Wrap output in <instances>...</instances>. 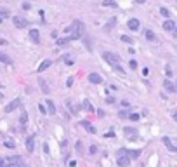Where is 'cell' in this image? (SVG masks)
<instances>
[{"label":"cell","instance_id":"obj_1","mask_svg":"<svg viewBox=\"0 0 177 167\" xmlns=\"http://www.w3.org/2000/svg\"><path fill=\"white\" fill-rule=\"evenodd\" d=\"M66 35L70 37V40H78V38L83 35V23L73 21V24L66 28Z\"/></svg>","mask_w":177,"mask_h":167},{"label":"cell","instance_id":"obj_26","mask_svg":"<svg viewBox=\"0 0 177 167\" xmlns=\"http://www.w3.org/2000/svg\"><path fill=\"white\" fill-rule=\"evenodd\" d=\"M146 38H148V40H155L156 37H155V33H153L151 30H146Z\"/></svg>","mask_w":177,"mask_h":167},{"label":"cell","instance_id":"obj_3","mask_svg":"<svg viewBox=\"0 0 177 167\" xmlns=\"http://www.w3.org/2000/svg\"><path fill=\"white\" fill-rule=\"evenodd\" d=\"M129 164H130V159L127 157V153H125V148L118 150V166H120V167H127Z\"/></svg>","mask_w":177,"mask_h":167},{"label":"cell","instance_id":"obj_46","mask_svg":"<svg viewBox=\"0 0 177 167\" xmlns=\"http://www.w3.org/2000/svg\"><path fill=\"white\" fill-rule=\"evenodd\" d=\"M0 99H3V94H2V92H0Z\"/></svg>","mask_w":177,"mask_h":167},{"label":"cell","instance_id":"obj_20","mask_svg":"<svg viewBox=\"0 0 177 167\" xmlns=\"http://www.w3.org/2000/svg\"><path fill=\"white\" fill-rule=\"evenodd\" d=\"M115 23H116V17H111V19L108 21V24L104 26V31H110V30H111V28L115 26Z\"/></svg>","mask_w":177,"mask_h":167},{"label":"cell","instance_id":"obj_10","mask_svg":"<svg viewBox=\"0 0 177 167\" xmlns=\"http://www.w3.org/2000/svg\"><path fill=\"white\" fill-rule=\"evenodd\" d=\"M19 105H21V99H19V98H17V99H14L12 103H9V105L5 106V113H10V112H14V110H16Z\"/></svg>","mask_w":177,"mask_h":167},{"label":"cell","instance_id":"obj_28","mask_svg":"<svg viewBox=\"0 0 177 167\" xmlns=\"http://www.w3.org/2000/svg\"><path fill=\"white\" fill-rule=\"evenodd\" d=\"M3 145H5V148H14V146H16V143H14V141H10V139H5V141H3Z\"/></svg>","mask_w":177,"mask_h":167},{"label":"cell","instance_id":"obj_33","mask_svg":"<svg viewBox=\"0 0 177 167\" xmlns=\"http://www.w3.org/2000/svg\"><path fill=\"white\" fill-rule=\"evenodd\" d=\"M38 110H40V113H43V115L47 113V108H45L43 105H38Z\"/></svg>","mask_w":177,"mask_h":167},{"label":"cell","instance_id":"obj_16","mask_svg":"<svg viewBox=\"0 0 177 167\" xmlns=\"http://www.w3.org/2000/svg\"><path fill=\"white\" fill-rule=\"evenodd\" d=\"M45 103H47V112H49L50 115H54V113H56V106H54V103H52L50 99H47Z\"/></svg>","mask_w":177,"mask_h":167},{"label":"cell","instance_id":"obj_17","mask_svg":"<svg viewBox=\"0 0 177 167\" xmlns=\"http://www.w3.org/2000/svg\"><path fill=\"white\" fill-rule=\"evenodd\" d=\"M125 134H127L129 138H137V131L132 129V127H125Z\"/></svg>","mask_w":177,"mask_h":167},{"label":"cell","instance_id":"obj_4","mask_svg":"<svg viewBox=\"0 0 177 167\" xmlns=\"http://www.w3.org/2000/svg\"><path fill=\"white\" fill-rule=\"evenodd\" d=\"M7 162H9V166H10V167H26V164L23 162V159H21L19 155L9 157V159H7Z\"/></svg>","mask_w":177,"mask_h":167},{"label":"cell","instance_id":"obj_44","mask_svg":"<svg viewBox=\"0 0 177 167\" xmlns=\"http://www.w3.org/2000/svg\"><path fill=\"white\" fill-rule=\"evenodd\" d=\"M136 2H137V3H144L146 0H136Z\"/></svg>","mask_w":177,"mask_h":167},{"label":"cell","instance_id":"obj_37","mask_svg":"<svg viewBox=\"0 0 177 167\" xmlns=\"http://www.w3.org/2000/svg\"><path fill=\"white\" fill-rule=\"evenodd\" d=\"M104 136H106V138H113V136H115V132H113V131H110V132H106Z\"/></svg>","mask_w":177,"mask_h":167},{"label":"cell","instance_id":"obj_19","mask_svg":"<svg viewBox=\"0 0 177 167\" xmlns=\"http://www.w3.org/2000/svg\"><path fill=\"white\" fill-rule=\"evenodd\" d=\"M70 42H71L70 37H66V38H57V45H59V47H66Z\"/></svg>","mask_w":177,"mask_h":167},{"label":"cell","instance_id":"obj_15","mask_svg":"<svg viewBox=\"0 0 177 167\" xmlns=\"http://www.w3.org/2000/svg\"><path fill=\"white\" fill-rule=\"evenodd\" d=\"M125 153H127V157H129V159H139L141 150H125Z\"/></svg>","mask_w":177,"mask_h":167},{"label":"cell","instance_id":"obj_14","mask_svg":"<svg viewBox=\"0 0 177 167\" xmlns=\"http://www.w3.org/2000/svg\"><path fill=\"white\" fill-rule=\"evenodd\" d=\"M163 87H165V91H167V92H176V91H177V87L170 82V80H165V82H163Z\"/></svg>","mask_w":177,"mask_h":167},{"label":"cell","instance_id":"obj_25","mask_svg":"<svg viewBox=\"0 0 177 167\" xmlns=\"http://www.w3.org/2000/svg\"><path fill=\"white\" fill-rule=\"evenodd\" d=\"M40 85H42V91H43V92H45V94H49V92H50V89H49V87H47V84H45V82H43V80H42V78H40Z\"/></svg>","mask_w":177,"mask_h":167},{"label":"cell","instance_id":"obj_23","mask_svg":"<svg viewBox=\"0 0 177 167\" xmlns=\"http://www.w3.org/2000/svg\"><path fill=\"white\" fill-rule=\"evenodd\" d=\"M82 105H83V108H85V110H87L89 113H92V112H94V106H92V105H90L89 101H83Z\"/></svg>","mask_w":177,"mask_h":167},{"label":"cell","instance_id":"obj_47","mask_svg":"<svg viewBox=\"0 0 177 167\" xmlns=\"http://www.w3.org/2000/svg\"><path fill=\"white\" fill-rule=\"evenodd\" d=\"M0 23H2V17H0Z\"/></svg>","mask_w":177,"mask_h":167},{"label":"cell","instance_id":"obj_39","mask_svg":"<svg viewBox=\"0 0 177 167\" xmlns=\"http://www.w3.org/2000/svg\"><path fill=\"white\" fill-rule=\"evenodd\" d=\"M23 9H24V10H28V9H30V3H28V2H24V3H23Z\"/></svg>","mask_w":177,"mask_h":167},{"label":"cell","instance_id":"obj_18","mask_svg":"<svg viewBox=\"0 0 177 167\" xmlns=\"http://www.w3.org/2000/svg\"><path fill=\"white\" fill-rule=\"evenodd\" d=\"M10 61H12V59H10L5 52H0V63H3V64H10Z\"/></svg>","mask_w":177,"mask_h":167},{"label":"cell","instance_id":"obj_6","mask_svg":"<svg viewBox=\"0 0 177 167\" xmlns=\"http://www.w3.org/2000/svg\"><path fill=\"white\" fill-rule=\"evenodd\" d=\"M162 141H163V145H165L170 152H177V143H176V141H172V139H170V138H167V136H165Z\"/></svg>","mask_w":177,"mask_h":167},{"label":"cell","instance_id":"obj_24","mask_svg":"<svg viewBox=\"0 0 177 167\" xmlns=\"http://www.w3.org/2000/svg\"><path fill=\"white\" fill-rule=\"evenodd\" d=\"M103 5H104V7H116V2H115V0H104Z\"/></svg>","mask_w":177,"mask_h":167},{"label":"cell","instance_id":"obj_29","mask_svg":"<svg viewBox=\"0 0 177 167\" xmlns=\"http://www.w3.org/2000/svg\"><path fill=\"white\" fill-rule=\"evenodd\" d=\"M160 14H162L163 17H169V16H170V12H169V9H165V7H162V9H160Z\"/></svg>","mask_w":177,"mask_h":167},{"label":"cell","instance_id":"obj_5","mask_svg":"<svg viewBox=\"0 0 177 167\" xmlns=\"http://www.w3.org/2000/svg\"><path fill=\"white\" fill-rule=\"evenodd\" d=\"M12 23L16 24V28H26L28 26V21L24 17H19V16H12Z\"/></svg>","mask_w":177,"mask_h":167},{"label":"cell","instance_id":"obj_21","mask_svg":"<svg viewBox=\"0 0 177 167\" xmlns=\"http://www.w3.org/2000/svg\"><path fill=\"white\" fill-rule=\"evenodd\" d=\"M82 125H83V127H87V131H89L90 134H94V132H96V127H92L87 120H82Z\"/></svg>","mask_w":177,"mask_h":167},{"label":"cell","instance_id":"obj_40","mask_svg":"<svg viewBox=\"0 0 177 167\" xmlns=\"http://www.w3.org/2000/svg\"><path fill=\"white\" fill-rule=\"evenodd\" d=\"M143 75H144V77H148V75H149V70H148V68H144V70H143Z\"/></svg>","mask_w":177,"mask_h":167},{"label":"cell","instance_id":"obj_31","mask_svg":"<svg viewBox=\"0 0 177 167\" xmlns=\"http://www.w3.org/2000/svg\"><path fill=\"white\" fill-rule=\"evenodd\" d=\"M0 17L3 19V17H9V10L7 9H0Z\"/></svg>","mask_w":177,"mask_h":167},{"label":"cell","instance_id":"obj_2","mask_svg":"<svg viewBox=\"0 0 177 167\" xmlns=\"http://www.w3.org/2000/svg\"><path fill=\"white\" fill-rule=\"evenodd\" d=\"M103 59H104L108 64H111V66H116V64L120 63V58H118V54H115V52H110V51L103 52Z\"/></svg>","mask_w":177,"mask_h":167},{"label":"cell","instance_id":"obj_45","mask_svg":"<svg viewBox=\"0 0 177 167\" xmlns=\"http://www.w3.org/2000/svg\"><path fill=\"white\" fill-rule=\"evenodd\" d=\"M0 167H3V160L2 159H0Z\"/></svg>","mask_w":177,"mask_h":167},{"label":"cell","instance_id":"obj_42","mask_svg":"<svg viewBox=\"0 0 177 167\" xmlns=\"http://www.w3.org/2000/svg\"><path fill=\"white\" fill-rule=\"evenodd\" d=\"M76 152H82V143H80V141L76 143Z\"/></svg>","mask_w":177,"mask_h":167},{"label":"cell","instance_id":"obj_12","mask_svg":"<svg viewBox=\"0 0 177 167\" xmlns=\"http://www.w3.org/2000/svg\"><path fill=\"white\" fill-rule=\"evenodd\" d=\"M89 82L90 84H101L103 82V77L99 73H89Z\"/></svg>","mask_w":177,"mask_h":167},{"label":"cell","instance_id":"obj_38","mask_svg":"<svg viewBox=\"0 0 177 167\" xmlns=\"http://www.w3.org/2000/svg\"><path fill=\"white\" fill-rule=\"evenodd\" d=\"M97 152V146H90V155H94Z\"/></svg>","mask_w":177,"mask_h":167},{"label":"cell","instance_id":"obj_30","mask_svg":"<svg viewBox=\"0 0 177 167\" xmlns=\"http://www.w3.org/2000/svg\"><path fill=\"white\" fill-rule=\"evenodd\" d=\"M26 122H28V115H26V113H23V115H21V120H19V124H21V125H24Z\"/></svg>","mask_w":177,"mask_h":167},{"label":"cell","instance_id":"obj_22","mask_svg":"<svg viewBox=\"0 0 177 167\" xmlns=\"http://www.w3.org/2000/svg\"><path fill=\"white\" fill-rule=\"evenodd\" d=\"M120 40H122V42H125V44H134V38H132V37H129V35H122V37H120Z\"/></svg>","mask_w":177,"mask_h":167},{"label":"cell","instance_id":"obj_43","mask_svg":"<svg viewBox=\"0 0 177 167\" xmlns=\"http://www.w3.org/2000/svg\"><path fill=\"white\" fill-rule=\"evenodd\" d=\"M172 118H174V120H177V110L174 112V113H172Z\"/></svg>","mask_w":177,"mask_h":167},{"label":"cell","instance_id":"obj_34","mask_svg":"<svg viewBox=\"0 0 177 167\" xmlns=\"http://www.w3.org/2000/svg\"><path fill=\"white\" fill-rule=\"evenodd\" d=\"M118 117H120V118H127V117H129V113H127V112H123V110H122V112H120V113H118Z\"/></svg>","mask_w":177,"mask_h":167},{"label":"cell","instance_id":"obj_7","mask_svg":"<svg viewBox=\"0 0 177 167\" xmlns=\"http://www.w3.org/2000/svg\"><path fill=\"white\" fill-rule=\"evenodd\" d=\"M24 145H26V150L31 153V152L35 150V134H30V136L26 138V143H24Z\"/></svg>","mask_w":177,"mask_h":167},{"label":"cell","instance_id":"obj_36","mask_svg":"<svg viewBox=\"0 0 177 167\" xmlns=\"http://www.w3.org/2000/svg\"><path fill=\"white\" fill-rule=\"evenodd\" d=\"M115 101H116V99H115V98H113V96H110V98H108V99H106V103H108V105H113V103H115Z\"/></svg>","mask_w":177,"mask_h":167},{"label":"cell","instance_id":"obj_35","mask_svg":"<svg viewBox=\"0 0 177 167\" xmlns=\"http://www.w3.org/2000/svg\"><path fill=\"white\" fill-rule=\"evenodd\" d=\"M73 85V77H70L68 80H66V87H71Z\"/></svg>","mask_w":177,"mask_h":167},{"label":"cell","instance_id":"obj_41","mask_svg":"<svg viewBox=\"0 0 177 167\" xmlns=\"http://www.w3.org/2000/svg\"><path fill=\"white\" fill-rule=\"evenodd\" d=\"M97 117H101V118H103V117H104V112H103V110H97Z\"/></svg>","mask_w":177,"mask_h":167},{"label":"cell","instance_id":"obj_48","mask_svg":"<svg viewBox=\"0 0 177 167\" xmlns=\"http://www.w3.org/2000/svg\"><path fill=\"white\" fill-rule=\"evenodd\" d=\"M176 2H177V0H176Z\"/></svg>","mask_w":177,"mask_h":167},{"label":"cell","instance_id":"obj_8","mask_svg":"<svg viewBox=\"0 0 177 167\" xmlns=\"http://www.w3.org/2000/svg\"><path fill=\"white\" fill-rule=\"evenodd\" d=\"M30 38H31L33 44H40V31L37 28H31L30 30Z\"/></svg>","mask_w":177,"mask_h":167},{"label":"cell","instance_id":"obj_9","mask_svg":"<svg viewBox=\"0 0 177 167\" xmlns=\"http://www.w3.org/2000/svg\"><path fill=\"white\" fill-rule=\"evenodd\" d=\"M127 26H129V30H132V31H137V30H139V26H141V23H139V19L132 17V19H129Z\"/></svg>","mask_w":177,"mask_h":167},{"label":"cell","instance_id":"obj_27","mask_svg":"<svg viewBox=\"0 0 177 167\" xmlns=\"http://www.w3.org/2000/svg\"><path fill=\"white\" fill-rule=\"evenodd\" d=\"M127 118H130L132 122H137V120H139V113H129Z\"/></svg>","mask_w":177,"mask_h":167},{"label":"cell","instance_id":"obj_32","mask_svg":"<svg viewBox=\"0 0 177 167\" xmlns=\"http://www.w3.org/2000/svg\"><path fill=\"white\" fill-rule=\"evenodd\" d=\"M129 66H130L132 70H136V68H137V61H136V59H132V61L129 63Z\"/></svg>","mask_w":177,"mask_h":167},{"label":"cell","instance_id":"obj_11","mask_svg":"<svg viewBox=\"0 0 177 167\" xmlns=\"http://www.w3.org/2000/svg\"><path fill=\"white\" fill-rule=\"evenodd\" d=\"M50 64H52V61H50V59H43V61L40 63V66L37 68V73H43V71H45Z\"/></svg>","mask_w":177,"mask_h":167},{"label":"cell","instance_id":"obj_13","mask_svg":"<svg viewBox=\"0 0 177 167\" xmlns=\"http://www.w3.org/2000/svg\"><path fill=\"white\" fill-rule=\"evenodd\" d=\"M176 28L177 26H176V23H174L172 19H167V21L163 23V30H165V31H174Z\"/></svg>","mask_w":177,"mask_h":167}]
</instances>
